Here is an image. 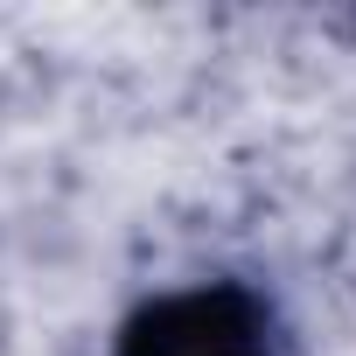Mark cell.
I'll return each instance as SVG.
<instances>
[{"mask_svg": "<svg viewBox=\"0 0 356 356\" xmlns=\"http://www.w3.org/2000/svg\"><path fill=\"white\" fill-rule=\"evenodd\" d=\"M119 356H266V307L238 286L175 293L119 335Z\"/></svg>", "mask_w": 356, "mask_h": 356, "instance_id": "1", "label": "cell"}]
</instances>
